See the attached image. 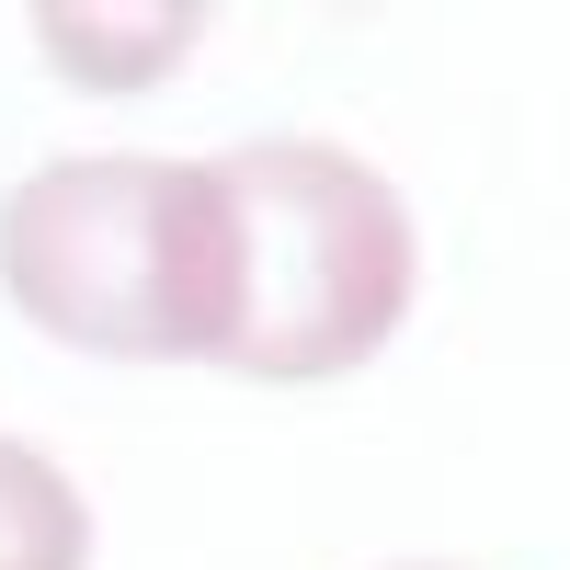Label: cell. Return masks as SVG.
Listing matches in <instances>:
<instances>
[{
  "label": "cell",
  "instance_id": "obj_1",
  "mask_svg": "<svg viewBox=\"0 0 570 570\" xmlns=\"http://www.w3.org/2000/svg\"><path fill=\"white\" fill-rule=\"evenodd\" d=\"M217 206V354L228 376H343L400 331L411 308V217L365 160L320 137H263V149L206 160Z\"/></svg>",
  "mask_w": 570,
  "mask_h": 570
},
{
  "label": "cell",
  "instance_id": "obj_2",
  "mask_svg": "<svg viewBox=\"0 0 570 570\" xmlns=\"http://www.w3.org/2000/svg\"><path fill=\"white\" fill-rule=\"evenodd\" d=\"M0 285L69 354L160 365L217 354V206L206 160H46L0 206Z\"/></svg>",
  "mask_w": 570,
  "mask_h": 570
},
{
  "label": "cell",
  "instance_id": "obj_3",
  "mask_svg": "<svg viewBox=\"0 0 570 570\" xmlns=\"http://www.w3.org/2000/svg\"><path fill=\"white\" fill-rule=\"evenodd\" d=\"M0 570H91V513L35 445L0 434Z\"/></svg>",
  "mask_w": 570,
  "mask_h": 570
},
{
  "label": "cell",
  "instance_id": "obj_4",
  "mask_svg": "<svg viewBox=\"0 0 570 570\" xmlns=\"http://www.w3.org/2000/svg\"><path fill=\"white\" fill-rule=\"evenodd\" d=\"M46 46L58 58H80L69 80H104V91H137V80H160V58H183L195 46V23H171V12H149V23H69V12H46Z\"/></svg>",
  "mask_w": 570,
  "mask_h": 570
},
{
  "label": "cell",
  "instance_id": "obj_5",
  "mask_svg": "<svg viewBox=\"0 0 570 570\" xmlns=\"http://www.w3.org/2000/svg\"><path fill=\"white\" fill-rule=\"evenodd\" d=\"M411 570H445V559H411Z\"/></svg>",
  "mask_w": 570,
  "mask_h": 570
}]
</instances>
